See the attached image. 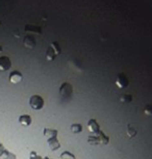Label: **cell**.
Here are the masks:
<instances>
[{
  "instance_id": "1",
  "label": "cell",
  "mask_w": 152,
  "mask_h": 159,
  "mask_svg": "<svg viewBox=\"0 0 152 159\" xmlns=\"http://www.w3.org/2000/svg\"><path fill=\"white\" fill-rule=\"evenodd\" d=\"M88 143L90 145H107L109 143V137L103 133V131H99L94 135L88 136Z\"/></svg>"
},
{
  "instance_id": "2",
  "label": "cell",
  "mask_w": 152,
  "mask_h": 159,
  "mask_svg": "<svg viewBox=\"0 0 152 159\" xmlns=\"http://www.w3.org/2000/svg\"><path fill=\"white\" fill-rule=\"evenodd\" d=\"M29 106L31 107L34 110H41L45 105V101L42 96L40 95H32L30 98H29Z\"/></svg>"
},
{
  "instance_id": "3",
  "label": "cell",
  "mask_w": 152,
  "mask_h": 159,
  "mask_svg": "<svg viewBox=\"0 0 152 159\" xmlns=\"http://www.w3.org/2000/svg\"><path fill=\"white\" fill-rule=\"evenodd\" d=\"M73 94V86L68 82H64L62 84L59 86V96L62 99H67L69 100L72 97Z\"/></svg>"
},
{
  "instance_id": "4",
  "label": "cell",
  "mask_w": 152,
  "mask_h": 159,
  "mask_svg": "<svg viewBox=\"0 0 152 159\" xmlns=\"http://www.w3.org/2000/svg\"><path fill=\"white\" fill-rule=\"evenodd\" d=\"M128 84H129L128 78L124 74H119L117 78H116V85L119 89H125L126 86H128Z\"/></svg>"
},
{
  "instance_id": "5",
  "label": "cell",
  "mask_w": 152,
  "mask_h": 159,
  "mask_svg": "<svg viewBox=\"0 0 152 159\" xmlns=\"http://www.w3.org/2000/svg\"><path fill=\"white\" fill-rule=\"evenodd\" d=\"M12 67V61L7 56H0V72H7Z\"/></svg>"
},
{
  "instance_id": "6",
  "label": "cell",
  "mask_w": 152,
  "mask_h": 159,
  "mask_svg": "<svg viewBox=\"0 0 152 159\" xmlns=\"http://www.w3.org/2000/svg\"><path fill=\"white\" fill-rule=\"evenodd\" d=\"M22 79H23V75L19 71H13V72H11L10 76H8V80H10V82L13 83V84H17V83H20L21 81H22Z\"/></svg>"
},
{
  "instance_id": "7",
  "label": "cell",
  "mask_w": 152,
  "mask_h": 159,
  "mask_svg": "<svg viewBox=\"0 0 152 159\" xmlns=\"http://www.w3.org/2000/svg\"><path fill=\"white\" fill-rule=\"evenodd\" d=\"M86 127H88L89 132H91V133H97V132L100 131V126L95 119L89 120L88 124H86Z\"/></svg>"
},
{
  "instance_id": "8",
  "label": "cell",
  "mask_w": 152,
  "mask_h": 159,
  "mask_svg": "<svg viewBox=\"0 0 152 159\" xmlns=\"http://www.w3.org/2000/svg\"><path fill=\"white\" fill-rule=\"evenodd\" d=\"M18 121H19V123L22 126H24V127H28V126L31 125L32 119H31V116L29 115H22V116H19Z\"/></svg>"
},
{
  "instance_id": "9",
  "label": "cell",
  "mask_w": 152,
  "mask_h": 159,
  "mask_svg": "<svg viewBox=\"0 0 152 159\" xmlns=\"http://www.w3.org/2000/svg\"><path fill=\"white\" fill-rule=\"evenodd\" d=\"M23 43H24V46L26 48H29V49H32V48L35 47V45H37V42H35V38L32 37V35H26L24 38V41H23Z\"/></svg>"
},
{
  "instance_id": "10",
  "label": "cell",
  "mask_w": 152,
  "mask_h": 159,
  "mask_svg": "<svg viewBox=\"0 0 152 159\" xmlns=\"http://www.w3.org/2000/svg\"><path fill=\"white\" fill-rule=\"evenodd\" d=\"M44 136L46 137L47 140L51 139H56V136H58V130L49 129V128H44Z\"/></svg>"
},
{
  "instance_id": "11",
  "label": "cell",
  "mask_w": 152,
  "mask_h": 159,
  "mask_svg": "<svg viewBox=\"0 0 152 159\" xmlns=\"http://www.w3.org/2000/svg\"><path fill=\"white\" fill-rule=\"evenodd\" d=\"M47 143H48L49 148L52 150V151H56L58 148H61V143L56 139H51L47 140Z\"/></svg>"
},
{
  "instance_id": "12",
  "label": "cell",
  "mask_w": 152,
  "mask_h": 159,
  "mask_svg": "<svg viewBox=\"0 0 152 159\" xmlns=\"http://www.w3.org/2000/svg\"><path fill=\"white\" fill-rule=\"evenodd\" d=\"M55 57H56L55 51L53 50L51 47H49L48 49H47V51H46V58H47V61H54Z\"/></svg>"
},
{
  "instance_id": "13",
  "label": "cell",
  "mask_w": 152,
  "mask_h": 159,
  "mask_svg": "<svg viewBox=\"0 0 152 159\" xmlns=\"http://www.w3.org/2000/svg\"><path fill=\"white\" fill-rule=\"evenodd\" d=\"M0 159H17V156L15 155L14 153L7 151V150L5 149L3 153L0 155Z\"/></svg>"
},
{
  "instance_id": "14",
  "label": "cell",
  "mask_w": 152,
  "mask_h": 159,
  "mask_svg": "<svg viewBox=\"0 0 152 159\" xmlns=\"http://www.w3.org/2000/svg\"><path fill=\"white\" fill-rule=\"evenodd\" d=\"M126 132H127V135L130 137V139H133L136 135V133H138V131H136V129L135 127H132L130 124H128L126 126Z\"/></svg>"
},
{
  "instance_id": "15",
  "label": "cell",
  "mask_w": 152,
  "mask_h": 159,
  "mask_svg": "<svg viewBox=\"0 0 152 159\" xmlns=\"http://www.w3.org/2000/svg\"><path fill=\"white\" fill-rule=\"evenodd\" d=\"M25 30L29 32H35V34H42V28L38 27V26H35V25H26Z\"/></svg>"
},
{
  "instance_id": "16",
  "label": "cell",
  "mask_w": 152,
  "mask_h": 159,
  "mask_svg": "<svg viewBox=\"0 0 152 159\" xmlns=\"http://www.w3.org/2000/svg\"><path fill=\"white\" fill-rule=\"evenodd\" d=\"M120 101L122 103H130L132 101V96L128 94H123L120 96Z\"/></svg>"
},
{
  "instance_id": "17",
  "label": "cell",
  "mask_w": 152,
  "mask_h": 159,
  "mask_svg": "<svg viewBox=\"0 0 152 159\" xmlns=\"http://www.w3.org/2000/svg\"><path fill=\"white\" fill-rule=\"evenodd\" d=\"M70 129H71V131H72L73 133L77 134V133H80V132L82 131V126L80 124H72V125H71Z\"/></svg>"
},
{
  "instance_id": "18",
  "label": "cell",
  "mask_w": 152,
  "mask_h": 159,
  "mask_svg": "<svg viewBox=\"0 0 152 159\" xmlns=\"http://www.w3.org/2000/svg\"><path fill=\"white\" fill-rule=\"evenodd\" d=\"M50 47H51L52 49L55 51L56 55L61 54V52H62V50H61V47H59V45H58V43H56V42H53V43H51V44H50Z\"/></svg>"
},
{
  "instance_id": "19",
  "label": "cell",
  "mask_w": 152,
  "mask_h": 159,
  "mask_svg": "<svg viewBox=\"0 0 152 159\" xmlns=\"http://www.w3.org/2000/svg\"><path fill=\"white\" fill-rule=\"evenodd\" d=\"M62 156V159H75V156H74L72 153H70V152H64L61 155Z\"/></svg>"
},
{
  "instance_id": "20",
  "label": "cell",
  "mask_w": 152,
  "mask_h": 159,
  "mask_svg": "<svg viewBox=\"0 0 152 159\" xmlns=\"http://www.w3.org/2000/svg\"><path fill=\"white\" fill-rule=\"evenodd\" d=\"M144 113L147 116H150V118H152V106H151V105H147V106L145 107Z\"/></svg>"
},
{
  "instance_id": "21",
  "label": "cell",
  "mask_w": 152,
  "mask_h": 159,
  "mask_svg": "<svg viewBox=\"0 0 152 159\" xmlns=\"http://www.w3.org/2000/svg\"><path fill=\"white\" fill-rule=\"evenodd\" d=\"M30 159H42L40 156L35 154V152H31L30 153Z\"/></svg>"
},
{
  "instance_id": "22",
  "label": "cell",
  "mask_w": 152,
  "mask_h": 159,
  "mask_svg": "<svg viewBox=\"0 0 152 159\" xmlns=\"http://www.w3.org/2000/svg\"><path fill=\"white\" fill-rule=\"evenodd\" d=\"M4 150H5V148H4V146H3V145H2V143H0V155H1V154H2V153H3V151H4Z\"/></svg>"
},
{
  "instance_id": "23",
  "label": "cell",
  "mask_w": 152,
  "mask_h": 159,
  "mask_svg": "<svg viewBox=\"0 0 152 159\" xmlns=\"http://www.w3.org/2000/svg\"><path fill=\"white\" fill-rule=\"evenodd\" d=\"M2 51H3V49H2V47L0 46V52H2Z\"/></svg>"
}]
</instances>
